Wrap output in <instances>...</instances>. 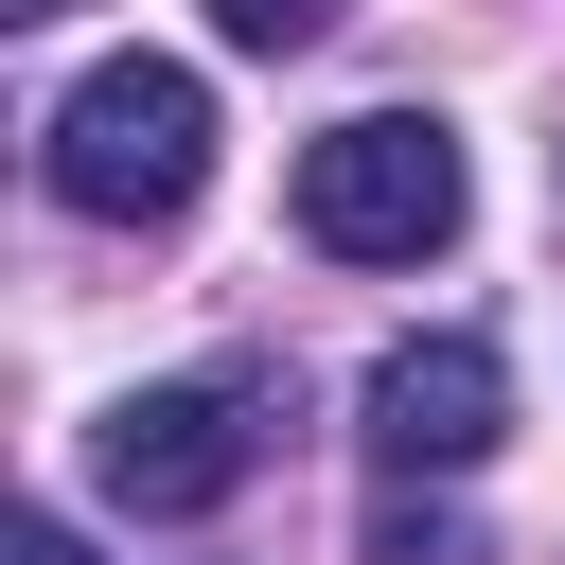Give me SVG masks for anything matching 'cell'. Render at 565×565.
Instances as JSON below:
<instances>
[{
	"label": "cell",
	"instance_id": "obj_2",
	"mask_svg": "<svg viewBox=\"0 0 565 565\" xmlns=\"http://www.w3.org/2000/svg\"><path fill=\"white\" fill-rule=\"evenodd\" d=\"M265 459H282V388L265 371H177V388H124L88 424V477L124 512H230Z\"/></svg>",
	"mask_w": 565,
	"mask_h": 565
},
{
	"label": "cell",
	"instance_id": "obj_7",
	"mask_svg": "<svg viewBox=\"0 0 565 565\" xmlns=\"http://www.w3.org/2000/svg\"><path fill=\"white\" fill-rule=\"evenodd\" d=\"M0 565H88V530H53V512H18V530H0Z\"/></svg>",
	"mask_w": 565,
	"mask_h": 565
},
{
	"label": "cell",
	"instance_id": "obj_3",
	"mask_svg": "<svg viewBox=\"0 0 565 565\" xmlns=\"http://www.w3.org/2000/svg\"><path fill=\"white\" fill-rule=\"evenodd\" d=\"M459 124H424V106H353L335 141H300V230L335 247V265H424L441 230H459Z\"/></svg>",
	"mask_w": 565,
	"mask_h": 565
},
{
	"label": "cell",
	"instance_id": "obj_6",
	"mask_svg": "<svg viewBox=\"0 0 565 565\" xmlns=\"http://www.w3.org/2000/svg\"><path fill=\"white\" fill-rule=\"evenodd\" d=\"M212 35H230V53H318L335 0H212Z\"/></svg>",
	"mask_w": 565,
	"mask_h": 565
},
{
	"label": "cell",
	"instance_id": "obj_5",
	"mask_svg": "<svg viewBox=\"0 0 565 565\" xmlns=\"http://www.w3.org/2000/svg\"><path fill=\"white\" fill-rule=\"evenodd\" d=\"M353 565H494V547H477V512H441V494H388Z\"/></svg>",
	"mask_w": 565,
	"mask_h": 565
},
{
	"label": "cell",
	"instance_id": "obj_4",
	"mask_svg": "<svg viewBox=\"0 0 565 565\" xmlns=\"http://www.w3.org/2000/svg\"><path fill=\"white\" fill-rule=\"evenodd\" d=\"M353 441L388 459V494H424V477H477V459L512 441V353H494V335H406V353H371V388H353Z\"/></svg>",
	"mask_w": 565,
	"mask_h": 565
},
{
	"label": "cell",
	"instance_id": "obj_8",
	"mask_svg": "<svg viewBox=\"0 0 565 565\" xmlns=\"http://www.w3.org/2000/svg\"><path fill=\"white\" fill-rule=\"evenodd\" d=\"M0 18H71V0H0Z\"/></svg>",
	"mask_w": 565,
	"mask_h": 565
},
{
	"label": "cell",
	"instance_id": "obj_1",
	"mask_svg": "<svg viewBox=\"0 0 565 565\" xmlns=\"http://www.w3.org/2000/svg\"><path fill=\"white\" fill-rule=\"evenodd\" d=\"M53 194L88 230H177L212 194V88L177 53H106L71 106H53Z\"/></svg>",
	"mask_w": 565,
	"mask_h": 565
}]
</instances>
